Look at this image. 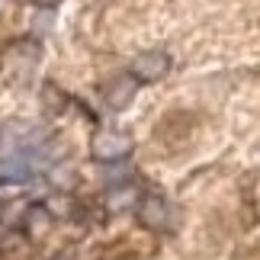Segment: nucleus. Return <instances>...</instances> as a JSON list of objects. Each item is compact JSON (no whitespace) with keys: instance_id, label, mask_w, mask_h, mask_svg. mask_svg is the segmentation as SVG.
<instances>
[{"instance_id":"8","label":"nucleus","mask_w":260,"mask_h":260,"mask_svg":"<svg viewBox=\"0 0 260 260\" xmlns=\"http://www.w3.org/2000/svg\"><path fill=\"white\" fill-rule=\"evenodd\" d=\"M32 4H36V7H55L58 0H32Z\"/></svg>"},{"instance_id":"9","label":"nucleus","mask_w":260,"mask_h":260,"mask_svg":"<svg viewBox=\"0 0 260 260\" xmlns=\"http://www.w3.org/2000/svg\"><path fill=\"white\" fill-rule=\"evenodd\" d=\"M55 260H71V254H58V257H55Z\"/></svg>"},{"instance_id":"1","label":"nucleus","mask_w":260,"mask_h":260,"mask_svg":"<svg viewBox=\"0 0 260 260\" xmlns=\"http://www.w3.org/2000/svg\"><path fill=\"white\" fill-rule=\"evenodd\" d=\"M132 148H135V142L125 132L103 128V132H96L93 142H90V157L100 161V164H119V161H125V157L132 154Z\"/></svg>"},{"instance_id":"6","label":"nucleus","mask_w":260,"mask_h":260,"mask_svg":"<svg viewBox=\"0 0 260 260\" xmlns=\"http://www.w3.org/2000/svg\"><path fill=\"white\" fill-rule=\"evenodd\" d=\"M106 206H109V212H125V209H135L138 206V189L132 183L113 186V193L106 196Z\"/></svg>"},{"instance_id":"4","label":"nucleus","mask_w":260,"mask_h":260,"mask_svg":"<svg viewBox=\"0 0 260 260\" xmlns=\"http://www.w3.org/2000/svg\"><path fill=\"white\" fill-rule=\"evenodd\" d=\"M135 93H138V81L132 74H122V77H113L106 87H103V100H106V106L109 109H125L128 103L135 100Z\"/></svg>"},{"instance_id":"3","label":"nucleus","mask_w":260,"mask_h":260,"mask_svg":"<svg viewBox=\"0 0 260 260\" xmlns=\"http://www.w3.org/2000/svg\"><path fill=\"white\" fill-rule=\"evenodd\" d=\"M171 71V55L167 52H142L132 61V77L138 84H157Z\"/></svg>"},{"instance_id":"7","label":"nucleus","mask_w":260,"mask_h":260,"mask_svg":"<svg viewBox=\"0 0 260 260\" xmlns=\"http://www.w3.org/2000/svg\"><path fill=\"white\" fill-rule=\"evenodd\" d=\"M19 61L36 64V61H39V45H32V42H16V45H10V48H7V68H10V71H16Z\"/></svg>"},{"instance_id":"10","label":"nucleus","mask_w":260,"mask_h":260,"mask_svg":"<svg viewBox=\"0 0 260 260\" xmlns=\"http://www.w3.org/2000/svg\"><path fill=\"white\" fill-rule=\"evenodd\" d=\"M7 4H10V0H0V13H4V10H7Z\"/></svg>"},{"instance_id":"2","label":"nucleus","mask_w":260,"mask_h":260,"mask_svg":"<svg viewBox=\"0 0 260 260\" xmlns=\"http://www.w3.org/2000/svg\"><path fill=\"white\" fill-rule=\"evenodd\" d=\"M135 215H138V225L148 228V232H164L171 225V203L161 193H145L135 206Z\"/></svg>"},{"instance_id":"5","label":"nucleus","mask_w":260,"mask_h":260,"mask_svg":"<svg viewBox=\"0 0 260 260\" xmlns=\"http://www.w3.org/2000/svg\"><path fill=\"white\" fill-rule=\"evenodd\" d=\"M52 225H55V215L48 212V206H29L26 209V215H23V232L29 238H45L48 232H52Z\"/></svg>"}]
</instances>
